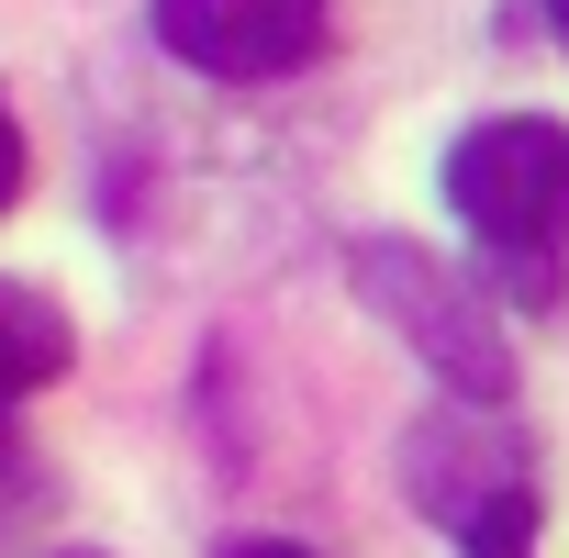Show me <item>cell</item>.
<instances>
[{
  "mask_svg": "<svg viewBox=\"0 0 569 558\" xmlns=\"http://www.w3.org/2000/svg\"><path fill=\"white\" fill-rule=\"evenodd\" d=\"M447 201L480 235V268L513 302H558V246H569V123L502 112L447 146Z\"/></svg>",
  "mask_w": 569,
  "mask_h": 558,
  "instance_id": "6da1fadb",
  "label": "cell"
},
{
  "mask_svg": "<svg viewBox=\"0 0 569 558\" xmlns=\"http://www.w3.org/2000/svg\"><path fill=\"white\" fill-rule=\"evenodd\" d=\"M347 268H358V302H369L380 325H402L413 358H425L447 391H469V402H502V391H513V347H502V325H491V302H480V279H458L447 257H425V246H402V235H369Z\"/></svg>",
  "mask_w": 569,
  "mask_h": 558,
  "instance_id": "7a4b0ae2",
  "label": "cell"
},
{
  "mask_svg": "<svg viewBox=\"0 0 569 558\" xmlns=\"http://www.w3.org/2000/svg\"><path fill=\"white\" fill-rule=\"evenodd\" d=\"M325 12L336 0H157V46L201 79H291L325 57Z\"/></svg>",
  "mask_w": 569,
  "mask_h": 558,
  "instance_id": "3957f363",
  "label": "cell"
},
{
  "mask_svg": "<svg viewBox=\"0 0 569 558\" xmlns=\"http://www.w3.org/2000/svg\"><path fill=\"white\" fill-rule=\"evenodd\" d=\"M402 480H413V502L447 514V525L491 514L502 491H536V480H525V436L502 425V402H469V391H447V413H425V425L402 436Z\"/></svg>",
  "mask_w": 569,
  "mask_h": 558,
  "instance_id": "277c9868",
  "label": "cell"
},
{
  "mask_svg": "<svg viewBox=\"0 0 569 558\" xmlns=\"http://www.w3.org/2000/svg\"><path fill=\"white\" fill-rule=\"evenodd\" d=\"M68 358H79V325L46 291L0 279V402H34L46 380H68Z\"/></svg>",
  "mask_w": 569,
  "mask_h": 558,
  "instance_id": "5b68a950",
  "label": "cell"
},
{
  "mask_svg": "<svg viewBox=\"0 0 569 558\" xmlns=\"http://www.w3.org/2000/svg\"><path fill=\"white\" fill-rule=\"evenodd\" d=\"M23 190V123H12V101H0V201Z\"/></svg>",
  "mask_w": 569,
  "mask_h": 558,
  "instance_id": "8992f818",
  "label": "cell"
},
{
  "mask_svg": "<svg viewBox=\"0 0 569 558\" xmlns=\"http://www.w3.org/2000/svg\"><path fill=\"white\" fill-rule=\"evenodd\" d=\"M547 34H558V46H569V0H547Z\"/></svg>",
  "mask_w": 569,
  "mask_h": 558,
  "instance_id": "52a82bcc",
  "label": "cell"
},
{
  "mask_svg": "<svg viewBox=\"0 0 569 558\" xmlns=\"http://www.w3.org/2000/svg\"><path fill=\"white\" fill-rule=\"evenodd\" d=\"M234 558H302V547H234Z\"/></svg>",
  "mask_w": 569,
  "mask_h": 558,
  "instance_id": "ba28073f",
  "label": "cell"
}]
</instances>
